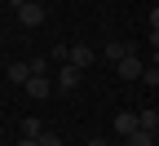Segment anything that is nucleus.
I'll list each match as a JSON object with an SVG mask.
<instances>
[{
    "label": "nucleus",
    "mask_w": 159,
    "mask_h": 146,
    "mask_svg": "<svg viewBox=\"0 0 159 146\" xmlns=\"http://www.w3.org/2000/svg\"><path fill=\"white\" fill-rule=\"evenodd\" d=\"M137 129H142V115L137 111H115V133L119 137H133Z\"/></svg>",
    "instance_id": "f257e3e1"
},
{
    "label": "nucleus",
    "mask_w": 159,
    "mask_h": 146,
    "mask_svg": "<svg viewBox=\"0 0 159 146\" xmlns=\"http://www.w3.org/2000/svg\"><path fill=\"white\" fill-rule=\"evenodd\" d=\"M115 75H119V80H142V75H146V67H142V58H137V53H128V58L115 67Z\"/></svg>",
    "instance_id": "f03ea898"
},
{
    "label": "nucleus",
    "mask_w": 159,
    "mask_h": 146,
    "mask_svg": "<svg viewBox=\"0 0 159 146\" xmlns=\"http://www.w3.org/2000/svg\"><path fill=\"white\" fill-rule=\"evenodd\" d=\"M18 22H22V27H40V22H44V5H35V0H27L22 9H18Z\"/></svg>",
    "instance_id": "7ed1b4c3"
},
{
    "label": "nucleus",
    "mask_w": 159,
    "mask_h": 146,
    "mask_svg": "<svg viewBox=\"0 0 159 146\" xmlns=\"http://www.w3.org/2000/svg\"><path fill=\"white\" fill-rule=\"evenodd\" d=\"M80 75H84L80 67H71V62H62V71H57V89H62V93H71V89L80 84Z\"/></svg>",
    "instance_id": "20e7f679"
},
{
    "label": "nucleus",
    "mask_w": 159,
    "mask_h": 146,
    "mask_svg": "<svg viewBox=\"0 0 159 146\" xmlns=\"http://www.w3.org/2000/svg\"><path fill=\"white\" fill-rule=\"evenodd\" d=\"M93 58H97V53H93L89 45H71V53H66V62H71V67H80V71L93 67Z\"/></svg>",
    "instance_id": "39448f33"
},
{
    "label": "nucleus",
    "mask_w": 159,
    "mask_h": 146,
    "mask_svg": "<svg viewBox=\"0 0 159 146\" xmlns=\"http://www.w3.org/2000/svg\"><path fill=\"white\" fill-rule=\"evenodd\" d=\"M22 89H27L31 97H49V93H53V80H49V75H31Z\"/></svg>",
    "instance_id": "423d86ee"
},
{
    "label": "nucleus",
    "mask_w": 159,
    "mask_h": 146,
    "mask_svg": "<svg viewBox=\"0 0 159 146\" xmlns=\"http://www.w3.org/2000/svg\"><path fill=\"white\" fill-rule=\"evenodd\" d=\"M128 53H133V49H128V45H124V40H106V58H111V62H115V67H119V62H124V58H128Z\"/></svg>",
    "instance_id": "0eeeda50"
},
{
    "label": "nucleus",
    "mask_w": 159,
    "mask_h": 146,
    "mask_svg": "<svg viewBox=\"0 0 159 146\" xmlns=\"http://www.w3.org/2000/svg\"><path fill=\"white\" fill-rule=\"evenodd\" d=\"M124 146H159V142H155V133H146V129H137L133 137H124Z\"/></svg>",
    "instance_id": "6e6552de"
},
{
    "label": "nucleus",
    "mask_w": 159,
    "mask_h": 146,
    "mask_svg": "<svg viewBox=\"0 0 159 146\" xmlns=\"http://www.w3.org/2000/svg\"><path fill=\"white\" fill-rule=\"evenodd\" d=\"M9 80H13V84H27V80H31V67H27V62H13V67H9Z\"/></svg>",
    "instance_id": "1a4fd4ad"
},
{
    "label": "nucleus",
    "mask_w": 159,
    "mask_h": 146,
    "mask_svg": "<svg viewBox=\"0 0 159 146\" xmlns=\"http://www.w3.org/2000/svg\"><path fill=\"white\" fill-rule=\"evenodd\" d=\"M137 115H142V129H146V133H155V129H159V111H150V106H146V111H137Z\"/></svg>",
    "instance_id": "9d476101"
},
{
    "label": "nucleus",
    "mask_w": 159,
    "mask_h": 146,
    "mask_svg": "<svg viewBox=\"0 0 159 146\" xmlns=\"http://www.w3.org/2000/svg\"><path fill=\"white\" fill-rule=\"evenodd\" d=\"M22 137H35L40 142V137H44V124H40V120H27L22 124Z\"/></svg>",
    "instance_id": "9b49d317"
},
{
    "label": "nucleus",
    "mask_w": 159,
    "mask_h": 146,
    "mask_svg": "<svg viewBox=\"0 0 159 146\" xmlns=\"http://www.w3.org/2000/svg\"><path fill=\"white\" fill-rule=\"evenodd\" d=\"M27 67H31V75H44V71H49V62H44V58H31Z\"/></svg>",
    "instance_id": "f8f14e48"
},
{
    "label": "nucleus",
    "mask_w": 159,
    "mask_h": 146,
    "mask_svg": "<svg viewBox=\"0 0 159 146\" xmlns=\"http://www.w3.org/2000/svg\"><path fill=\"white\" fill-rule=\"evenodd\" d=\"M40 146H62V137H57V133H49V129H44V137H40Z\"/></svg>",
    "instance_id": "ddd939ff"
},
{
    "label": "nucleus",
    "mask_w": 159,
    "mask_h": 146,
    "mask_svg": "<svg viewBox=\"0 0 159 146\" xmlns=\"http://www.w3.org/2000/svg\"><path fill=\"white\" fill-rule=\"evenodd\" d=\"M150 31H159V5L150 9Z\"/></svg>",
    "instance_id": "4468645a"
},
{
    "label": "nucleus",
    "mask_w": 159,
    "mask_h": 146,
    "mask_svg": "<svg viewBox=\"0 0 159 146\" xmlns=\"http://www.w3.org/2000/svg\"><path fill=\"white\" fill-rule=\"evenodd\" d=\"M18 146H40V142H35V137H22V142H18Z\"/></svg>",
    "instance_id": "2eb2a0df"
},
{
    "label": "nucleus",
    "mask_w": 159,
    "mask_h": 146,
    "mask_svg": "<svg viewBox=\"0 0 159 146\" xmlns=\"http://www.w3.org/2000/svg\"><path fill=\"white\" fill-rule=\"evenodd\" d=\"M5 5H13V9H22V5H27V0H5Z\"/></svg>",
    "instance_id": "dca6fc26"
},
{
    "label": "nucleus",
    "mask_w": 159,
    "mask_h": 146,
    "mask_svg": "<svg viewBox=\"0 0 159 146\" xmlns=\"http://www.w3.org/2000/svg\"><path fill=\"white\" fill-rule=\"evenodd\" d=\"M89 146H111V142H102V137H93V142H89Z\"/></svg>",
    "instance_id": "f3484780"
},
{
    "label": "nucleus",
    "mask_w": 159,
    "mask_h": 146,
    "mask_svg": "<svg viewBox=\"0 0 159 146\" xmlns=\"http://www.w3.org/2000/svg\"><path fill=\"white\" fill-rule=\"evenodd\" d=\"M0 146H5V142H0Z\"/></svg>",
    "instance_id": "a211bd4d"
}]
</instances>
